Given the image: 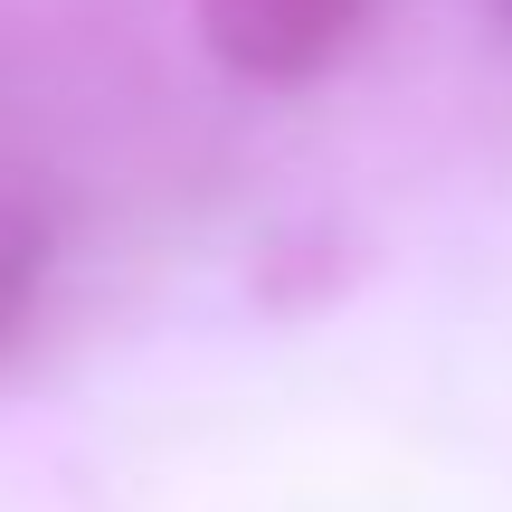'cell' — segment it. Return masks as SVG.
I'll return each mask as SVG.
<instances>
[{
  "instance_id": "cell-1",
  "label": "cell",
  "mask_w": 512,
  "mask_h": 512,
  "mask_svg": "<svg viewBox=\"0 0 512 512\" xmlns=\"http://www.w3.org/2000/svg\"><path fill=\"white\" fill-rule=\"evenodd\" d=\"M370 0H190L209 57L256 76V86H304L351 48Z\"/></svg>"
}]
</instances>
